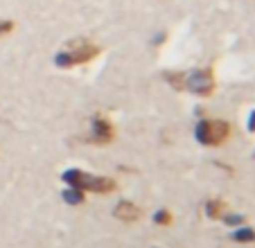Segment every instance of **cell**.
Listing matches in <instances>:
<instances>
[{
  "instance_id": "1",
  "label": "cell",
  "mask_w": 255,
  "mask_h": 248,
  "mask_svg": "<svg viewBox=\"0 0 255 248\" xmlns=\"http://www.w3.org/2000/svg\"><path fill=\"white\" fill-rule=\"evenodd\" d=\"M165 79H169V84L178 91H188L199 97H208L215 91V77L208 68H194L190 72H167Z\"/></svg>"
},
{
  "instance_id": "2",
  "label": "cell",
  "mask_w": 255,
  "mask_h": 248,
  "mask_svg": "<svg viewBox=\"0 0 255 248\" xmlns=\"http://www.w3.org/2000/svg\"><path fill=\"white\" fill-rule=\"evenodd\" d=\"M63 183L68 187H75L79 192H95V194H109L116 190V181L106 176H93L84 169H66L61 174Z\"/></svg>"
},
{
  "instance_id": "3",
  "label": "cell",
  "mask_w": 255,
  "mask_h": 248,
  "mask_svg": "<svg viewBox=\"0 0 255 248\" xmlns=\"http://www.w3.org/2000/svg\"><path fill=\"white\" fill-rule=\"evenodd\" d=\"M100 54H102L100 45L91 43L86 38H79V41L68 45V50L59 52L57 57H54V63H57L59 68H72V66H82V63L93 61V59L100 57Z\"/></svg>"
},
{
  "instance_id": "4",
  "label": "cell",
  "mask_w": 255,
  "mask_h": 248,
  "mask_svg": "<svg viewBox=\"0 0 255 248\" xmlns=\"http://www.w3.org/2000/svg\"><path fill=\"white\" fill-rule=\"evenodd\" d=\"M194 135L201 144L206 147H219L228 140L231 135V126H228L224 120H210V118H203L199 120L197 129H194Z\"/></svg>"
},
{
  "instance_id": "5",
  "label": "cell",
  "mask_w": 255,
  "mask_h": 248,
  "mask_svg": "<svg viewBox=\"0 0 255 248\" xmlns=\"http://www.w3.org/2000/svg\"><path fill=\"white\" fill-rule=\"evenodd\" d=\"M116 135L113 131V124L104 118V115H93V122H91V142L93 144H109Z\"/></svg>"
},
{
  "instance_id": "6",
  "label": "cell",
  "mask_w": 255,
  "mask_h": 248,
  "mask_svg": "<svg viewBox=\"0 0 255 248\" xmlns=\"http://www.w3.org/2000/svg\"><path fill=\"white\" fill-rule=\"evenodd\" d=\"M113 217H118V219L125 221V224H131V221L140 219V210L131 201H120V203L116 205V210H113Z\"/></svg>"
},
{
  "instance_id": "7",
  "label": "cell",
  "mask_w": 255,
  "mask_h": 248,
  "mask_svg": "<svg viewBox=\"0 0 255 248\" xmlns=\"http://www.w3.org/2000/svg\"><path fill=\"white\" fill-rule=\"evenodd\" d=\"M233 242L240 244H253L255 242V230L249 226H237V230L233 233Z\"/></svg>"
},
{
  "instance_id": "8",
  "label": "cell",
  "mask_w": 255,
  "mask_h": 248,
  "mask_svg": "<svg viewBox=\"0 0 255 248\" xmlns=\"http://www.w3.org/2000/svg\"><path fill=\"white\" fill-rule=\"evenodd\" d=\"M61 196H63V201H66V203H70V205H82L84 203V192L75 190V187H68V190H63Z\"/></svg>"
},
{
  "instance_id": "9",
  "label": "cell",
  "mask_w": 255,
  "mask_h": 248,
  "mask_svg": "<svg viewBox=\"0 0 255 248\" xmlns=\"http://www.w3.org/2000/svg\"><path fill=\"white\" fill-rule=\"evenodd\" d=\"M224 203H222V201H208V203H206V215L208 217H210V219H222V215H224Z\"/></svg>"
},
{
  "instance_id": "10",
  "label": "cell",
  "mask_w": 255,
  "mask_h": 248,
  "mask_svg": "<svg viewBox=\"0 0 255 248\" xmlns=\"http://www.w3.org/2000/svg\"><path fill=\"white\" fill-rule=\"evenodd\" d=\"M154 224H158V226H169V224H172V212L165 210V208H163V210H158V212L154 215Z\"/></svg>"
},
{
  "instance_id": "11",
  "label": "cell",
  "mask_w": 255,
  "mask_h": 248,
  "mask_svg": "<svg viewBox=\"0 0 255 248\" xmlns=\"http://www.w3.org/2000/svg\"><path fill=\"white\" fill-rule=\"evenodd\" d=\"M222 221L226 226H244L246 217L244 215H222Z\"/></svg>"
},
{
  "instance_id": "12",
  "label": "cell",
  "mask_w": 255,
  "mask_h": 248,
  "mask_svg": "<svg viewBox=\"0 0 255 248\" xmlns=\"http://www.w3.org/2000/svg\"><path fill=\"white\" fill-rule=\"evenodd\" d=\"M11 29H14V23H11V20H0V36L9 34Z\"/></svg>"
},
{
  "instance_id": "13",
  "label": "cell",
  "mask_w": 255,
  "mask_h": 248,
  "mask_svg": "<svg viewBox=\"0 0 255 248\" xmlns=\"http://www.w3.org/2000/svg\"><path fill=\"white\" fill-rule=\"evenodd\" d=\"M249 131L255 133V111H251V115H249Z\"/></svg>"
}]
</instances>
